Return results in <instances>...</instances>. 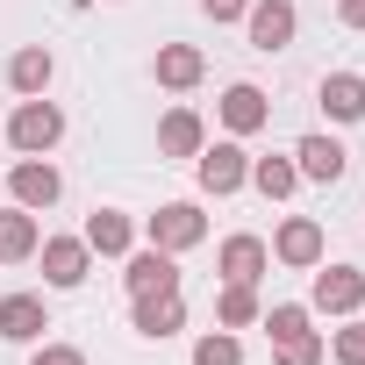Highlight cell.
I'll return each mask as SVG.
<instances>
[{
    "label": "cell",
    "mask_w": 365,
    "mask_h": 365,
    "mask_svg": "<svg viewBox=\"0 0 365 365\" xmlns=\"http://www.w3.org/2000/svg\"><path fill=\"white\" fill-rule=\"evenodd\" d=\"M201 237H208V222H201L194 201H165V208L150 215V244H158V251H194Z\"/></svg>",
    "instance_id": "7a4b0ae2"
},
{
    "label": "cell",
    "mask_w": 365,
    "mask_h": 365,
    "mask_svg": "<svg viewBox=\"0 0 365 365\" xmlns=\"http://www.w3.org/2000/svg\"><path fill=\"white\" fill-rule=\"evenodd\" d=\"M8 86H15V93H43V86H51V51H43V43H22V51L8 58Z\"/></svg>",
    "instance_id": "5bb4252c"
},
{
    "label": "cell",
    "mask_w": 365,
    "mask_h": 365,
    "mask_svg": "<svg viewBox=\"0 0 365 365\" xmlns=\"http://www.w3.org/2000/svg\"><path fill=\"white\" fill-rule=\"evenodd\" d=\"M179 322H187L179 287H172V294H136V336H172Z\"/></svg>",
    "instance_id": "9c48e42d"
},
{
    "label": "cell",
    "mask_w": 365,
    "mask_h": 365,
    "mask_svg": "<svg viewBox=\"0 0 365 365\" xmlns=\"http://www.w3.org/2000/svg\"><path fill=\"white\" fill-rule=\"evenodd\" d=\"M29 365H86V358H79V351H72V344H43V351H36V358H29Z\"/></svg>",
    "instance_id": "4316f807"
},
{
    "label": "cell",
    "mask_w": 365,
    "mask_h": 365,
    "mask_svg": "<svg viewBox=\"0 0 365 365\" xmlns=\"http://www.w3.org/2000/svg\"><path fill=\"white\" fill-rule=\"evenodd\" d=\"M215 315H222V329H244V322H258V294H251L244 279H230L222 301H215Z\"/></svg>",
    "instance_id": "7402d4cb"
},
{
    "label": "cell",
    "mask_w": 365,
    "mask_h": 365,
    "mask_svg": "<svg viewBox=\"0 0 365 365\" xmlns=\"http://www.w3.org/2000/svg\"><path fill=\"white\" fill-rule=\"evenodd\" d=\"M294 158H301V179H322V187H329V179H344V165H351L336 136H301Z\"/></svg>",
    "instance_id": "8fae6325"
},
{
    "label": "cell",
    "mask_w": 365,
    "mask_h": 365,
    "mask_svg": "<svg viewBox=\"0 0 365 365\" xmlns=\"http://www.w3.org/2000/svg\"><path fill=\"white\" fill-rule=\"evenodd\" d=\"M86 265H93L86 237H51V244H43V279H51V287H79Z\"/></svg>",
    "instance_id": "5b68a950"
},
{
    "label": "cell",
    "mask_w": 365,
    "mask_h": 365,
    "mask_svg": "<svg viewBox=\"0 0 365 365\" xmlns=\"http://www.w3.org/2000/svg\"><path fill=\"white\" fill-rule=\"evenodd\" d=\"M51 322H43V301L36 294H8V301H0V336H8V344H36Z\"/></svg>",
    "instance_id": "ba28073f"
},
{
    "label": "cell",
    "mask_w": 365,
    "mask_h": 365,
    "mask_svg": "<svg viewBox=\"0 0 365 365\" xmlns=\"http://www.w3.org/2000/svg\"><path fill=\"white\" fill-rule=\"evenodd\" d=\"M251 187H258L265 201H287V194L301 187V165H294V158H258V165H251Z\"/></svg>",
    "instance_id": "ac0fdd59"
},
{
    "label": "cell",
    "mask_w": 365,
    "mask_h": 365,
    "mask_svg": "<svg viewBox=\"0 0 365 365\" xmlns=\"http://www.w3.org/2000/svg\"><path fill=\"white\" fill-rule=\"evenodd\" d=\"M272 251H279L287 265H315V258H322V230H315L308 215H294V222L279 230V244H272Z\"/></svg>",
    "instance_id": "e0dca14e"
},
{
    "label": "cell",
    "mask_w": 365,
    "mask_h": 365,
    "mask_svg": "<svg viewBox=\"0 0 365 365\" xmlns=\"http://www.w3.org/2000/svg\"><path fill=\"white\" fill-rule=\"evenodd\" d=\"M58 187H65V179H58L43 158H22V165H15V201H22L29 215H36V208H51V201H58Z\"/></svg>",
    "instance_id": "30bf717a"
},
{
    "label": "cell",
    "mask_w": 365,
    "mask_h": 365,
    "mask_svg": "<svg viewBox=\"0 0 365 365\" xmlns=\"http://www.w3.org/2000/svg\"><path fill=\"white\" fill-rule=\"evenodd\" d=\"M129 237H136V230H129V215H115V208H93V215H86V251L122 258V251H129Z\"/></svg>",
    "instance_id": "4fadbf2b"
},
{
    "label": "cell",
    "mask_w": 365,
    "mask_h": 365,
    "mask_svg": "<svg viewBox=\"0 0 365 365\" xmlns=\"http://www.w3.org/2000/svg\"><path fill=\"white\" fill-rule=\"evenodd\" d=\"M329 351H336V365H365V322H358V329H344Z\"/></svg>",
    "instance_id": "484cf974"
},
{
    "label": "cell",
    "mask_w": 365,
    "mask_h": 365,
    "mask_svg": "<svg viewBox=\"0 0 365 365\" xmlns=\"http://www.w3.org/2000/svg\"><path fill=\"white\" fill-rule=\"evenodd\" d=\"M201 8H208V15H215V22H237V15H244V8H251V0H201Z\"/></svg>",
    "instance_id": "83f0119b"
},
{
    "label": "cell",
    "mask_w": 365,
    "mask_h": 365,
    "mask_svg": "<svg viewBox=\"0 0 365 365\" xmlns=\"http://www.w3.org/2000/svg\"><path fill=\"white\" fill-rule=\"evenodd\" d=\"M122 279H129V301H136V294H172V287H179V265H172V251H158V244H150V251H136V258H129V272H122Z\"/></svg>",
    "instance_id": "8992f818"
},
{
    "label": "cell",
    "mask_w": 365,
    "mask_h": 365,
    "mask_svg": "<svg viewBox=\"0 0 365 365\" xmlns=\"http://www.w3.org/2000/svg\"><path fill=\"white\" fill-rule=\"evenodd\" d=\"M336 15H344V29H365V0H336Z\"/></svg>",
    "instance_id": "f1b7e54d"
},
{
    "label": "cell",
    "mask_w": 365,
    "mask_h": 365,
    "mask_svg": "<svg viewBox=\"0 0 365 365\" xmlns=\"http://www.w3.org/2000/svg\"><path fill=\"white\" fill-rule=\"evenodd\" d=\"M279 365H322V336H315V329L287 336V344H279Z\"/></svg>",
    "instance_id": "cb8c5ba5"
},
{
    "label": "cell",
    "mask_w": 365,
    "mask_h": 365,
    "mask_svg": "<svg viewBox=\"0 0 365 365\" xmlns=\"http://www.w3.org/2000/svg\"><path fill=\"white\" fill-rule=\"evenodd\" d=\"M29 251H36V215H29V208L0 215V258L15 265V258H29Z\"/></svg>",
    "instance_id": "44dd1931"
},
{
    "label": "cell",
    "mask_w": 365,
    "mask_h": 365,
    "mask_svg": "<svg viewBox=\"0 0 365 365\" xmlns=\"http://www.w3.org/2000/svg\"><path fill=\"white\" fill-rule=\"evenodd\" d=\"M265 115H272V108H265V93H258V86H230V93H222V122H230L237 136L265 129Z\"/></svg>",
    "instance_id": "9a60e30c"
},
{
    "label": "cell",
    "mask_w": 365,
    "mask_h": 365,
    "mask_svg": "<svg viewBox=\"0 0 365 365\" xmlns=\"http://www.w3.org/2000/svg\"><path fill=\"white\" fill-rule=\"evenodd\" d=\"M201 72H208V65H201L194 43H165V51H158V86H194Z\"/></svg>",
    "instance_id": "d6986e66"
},
{
    "label": "cell",
    "mask_w": 365,
    "mask_h": 365,
    "mask_svg": "<svg viewBox=\"0 0 365 365\" xmlns=\"http://www.w3.org/2000/svg\"><path fill=\"white\" fill-rule=\"evenodd\" d=\"M194 365H244V344H237L230 329H215V336L194 344Z\"/></svg>",
    "instance_id": "603a6c76"
},
{
    "label": "cell",
    "mask_w": 365,
    "mask_h": 365,
    "mask_svg": "<svg viewBox=\"0 0 365 365\" xmlns=\"http://www.w3.org/2000/svg\"><path fill=\"white\" fill-rule=\"evenodd\" d=\"M265 329H272V344H287V336H301V329H308V308H272V315H265Z\"/></svg>",
    "instance_id": "d4e9b609"
},
{
    "label": "cell",
    "mask_w": 365,
    "mask_h": 365,
    "mask_svg": "<svg viewBox=\"0 0 365 365\" xmlns=\"http://www.w3.org/2000/svg\"><path fill=\"white\" fill-rule=\"evenodd\" d=\"M58 136H65V115H58L51 101H22V108H15V122H8V143H15V150H29V158H43Z\"/></svg>",
    "instance_id": "6da1fadb"
},
{
    "label": "cell",
    "mask_w": 365,
    "mask_h": 365,
    "mask_svg": "<svg viewBox=\"0 0 365 365\" xmlns=\"http://www.w3.org/2000/svg\"><path fill=\"white\" fill-rule=\"evenodd\" d=\"M244 29H251V51H287L294 43V0H258V8H244Z\"/></svg>",
    "instance_id": "3957f363"
},
{
    "label": "cell",
    "mask_w": 365,
    "mask_h": 365,
    "mask_svg": "<svg viewBox=\"0 0 365 365\" xmlns=\"http://www.w3.org/2000/svg\"><path fill=\"white\" fill-rule=\"evenodd\" d=\"M194 158H201V187L208 194H237L244 179H251V158L237 143H215V150H194Z\"/></svg>",
    "instance_id": "277c9868"
},
{
    "label": "cell",
    "mask_w": 365,
    "mask_h": 365,
    "mask_svg": "<svg viewBox=\"0 0 365 365\" xmlns=\"http://www.w3.org/2000/svg\"><path fill=\"white\" fill-rule=\"evenodd\" d=\"M158 150H165V158H194V150H201V115H194V108H172L165 129H158Z\"/></svg>",
    "instance_id": "2e32d148"
},
{
    "label": "cell",
    "mask_w": 365,
    "mask_h": 365,
    "mask_svg": "<svg viewBox=\"0 0 365 365\" xmlns=\"http://www.w3.org/2000/svg\"><path fill=\"white\" fill-rule=\"evenodd\" d=\"M315 101H322L336 122H365V79H358V72H329Z\"/></svg>",
    "instance_id": "7c38bea8"
},
{
    "label": "cell",
    "mask_w": 365,
    "mask_h": 365,
    "mask_svg": "<svg viewBox=\"0 0 365 365\" xmlns=\"http://www.w3.org/2000/svg\"><path fill=\"white\" fill-rule=\"evenodd\" d=\"M222 272L251 287V279L265 272V244H258V237H230V244H222Z\"/></svg>",
    "instance_id": "ffe728a7"
},
{
    "label": "cell",
    "mask_w": 365,
    "mask_h": 365,
    "mask_svg": "<svg viewBox=\"0 0 365 365\" xmlns=\"http://www.w3.org/2000/svg\"><path fill=\"white\" fill-rule=\"evenodd\" d=\"M365 301V279L351 272V265H329V272H315V308L322 315H351Z\"/></svg>",
    "instance_id": "52a82bcc"
}]
</instances>
